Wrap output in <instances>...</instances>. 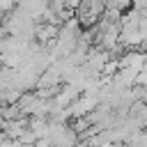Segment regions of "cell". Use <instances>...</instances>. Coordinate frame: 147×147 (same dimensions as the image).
I'll use <instances>...</instances> for the list:
<instances>
[{
  "mask_svg": "<svg viewBox=\"0 0 147 147\" xmlns=\"http://www.w3.org/2000/svg\"><path fill=\"white\" fill-rule=\"evenodd\" d=\"M0 140H5V133H2V129H0Z\"/></svg>",
  "mask_w": 147,
  "mask_h": 147,
  "instance_id": "obj_1",
  "label": "cell"
}]
</instances>
